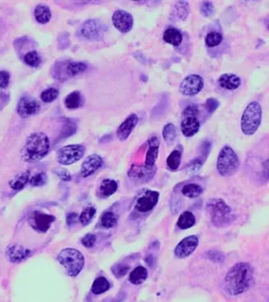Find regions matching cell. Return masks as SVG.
Here are the masks:
<instances>
[{
	"instance_id": "cell-1",
	"label": "cell",
	"mask_w": 269,
	"mask_h": 302,
	"mask_svg": "<svg viewBox=\"0 0 269 302\" xmlns=\"http://www.w3.org/2000/svg\"><path fill=\"white\" fill-rule=\"evenodd\" d=\"M253 276V268L248 263L241 262L235 264L225 277L226 291L232 296L244 293L252 285Z\"/></svg>"
},
{
	"instance_id": "cell-2",
	"label": "cell",
	"mask_w": 269,
	"mask_h": 302,
	"mask_svg": "<svg viewBox=\"0 0 269 302\" xmlns=\"http://www.w3.org/2000/svg\"><path fill=\"white\" fill-rule=\"evenodd\" d=\"M50 139L42 132H36L29 136L21 150L25 161L35 162L42 159L50 151Z\"/></svg>"
},
{
	"instance_id": "cell-3",
	"label": "cell",
	"mask_w": 269,
	"mask_h": 302,
	"mask_svg": "<svg viewBox=\"0 0 269 302\" xmlns=\"http://www.w3.org/2000/svg\"><path fill=\"white\" fill-rule=\"evenodd\" d=\"M262 121V107L258 102L248 104L241 118V129L245 135H253Z\"/></svg>"
},
{
	"instance_id": "cell-4",
	"label": "cell",
	"mask_w": 269,
	"mask_h": 302,
	"mask_svg": "<svg viewBox=\"0 0 269 302\" xmlns=\"http://www.w3.org/2000/svg\"><path fill=\"white\" fill-rule=\"evenodd\" d=\"M58 261L71 277H76L84 268L85 258L83 254L73 248H67L60 252L58 255Z\"/></svg>"
},
{
	"instance_id": "cell-5",
	"label": "cell",
	"mask_w": 269,
	"mask_h": 302,
	"mask_svg": "<svg viewBox=\"0 0 269 302\" xmlns=\"http://www.w3.org/2000/svg\"><path fill=\"white\" fill-rule=\"evenodd\" d=\"M207 211L211 221L217 227H224L233 221L230 207L221 199H214L207 204Z\"/></svg>"
},
{
	"instance_id": "cell-6",
	"label": "cell",
	"mask_w": 269,
	"mask_h": 302,
	"mask_svg": "<svg viewBox=\"0 0 269 302\" xmlns=\"http://www.w3.org/2000/svg\"><path fill=\"white\" fill-rule=\"evenodd\" d=\"M240 166L239 158L236 152L231 148L230 146H224L219 155L217 160V170L218 173L223 176H231L238 171Z\"/></svg>"
},
{
	"instance_id": "cell-7",
	"label": "cell",
	"mask_w": 269,
	"mask_h": 302,
	"mask_svg": "<svg viewBox=\"0 0 269 302\" xmlns=\"http://www.w3.org/2000/svg\"><path fill=\"white\" fill-rule=\"evenodd\" d=\"M85 154V147L80 144H72L62 147L57 153L59 163L70 166L79 161Z\"/></svg>"
},
{
	"instance_id": "cell-8",
	"label": "cell",
	"mask_w": 269,
	"mask_h": 302,
	"mask_svg": "<svg viewBox=\"0 0 269 302\" xmlns=\"http://www.w3.org/2000/svg\"><path fill=\"white\" fill-rule=\"evenodd\" d=\"M105 32H106V26L97 19H88L80 28L81 35L85 39L90 41L101 40Z\"/></svg>"
},
{
	"instance_id": "cell-9",
	"label": "cell",
	"mask_w": 269,
	"mask_h": 302,
	"mask_svg": "<svg viewBox=\"0 0 269 302\" xmlns=\"http://www.w3.org/2000/svg\"><path fill=\"white\" fill-rule=\"evenodd\" d=\"M204 87V81L199 75H190L186 77L180 85V92L184 96H197Z\"/></svg>"
},
{
	"instance_id": "cell-10",
	"label": "cell",
	"mask_w": 269,
	"mask_h": 302,
	"mask_svg": "<svg viewBox=\"0 0 269 302\" xmlns=\"http://www.w3.org/2000/svg\"><path fill=\"white\" fill-rule=\"evenodd\" d=\"M112 23L115 26L116 30L122 34L129 33L133 28V16L122 9H118L112 15Z\"/></svg>"
},
{
	"instance_id": "cell-11",
	"label": "cell",
	"mask_w": 269,
	"mask_h": 302,
	"mask_svg": "<svg viewBox=\"0 0 269 302\" xmlns=\"http://www.w3.org/2000/svg\"><path fill=\"white\" fill-rule=\"evenodd\" d=\"M198 245H199V239L197 236L192 235V236L186 237L176 247L175 255L180 259L187 258L197 249Z\"/></svg>"
},
{
	"instance_id": "cell-12",
	"label": "cell",
	"mask_w": 269,
	"mask_h": 302,
	"mask_svg": "<svg viewBox=\"0 0 269 302\" xmlns=\"http://www.w3.org/2000/svg\"><path fill=\"white\" fill-rule=\"evenodd\" d=\"M39 109L40 104L39 101L31 97H22L17 104V113L23 118L36 115Z\"/></svg>"
},
{
	"instance_id": "cell-13",
	"label": "cell",
	"mask_w": 269,
	"mask_h": 302,
	"mask_svg": "<svg viewBox=\"0 0 269 302\" xmlns=\"http://www.w3.org/2000/svg\"><path fill=\"white\" fill-rule=\"evenodd\" d=\"M159 193L155 190H148L141 198L138 199L135 209L140 213H146L154 209L158 203Z\"/></svg>"
},
{
	"instance_id": "cell-14",
	"label": "cell",
	"mask_w": 269,
	"mask_h": 302,
	"mask_svg": "<svg viewBox=\"0 0 269 302\" xmlns=\"http://www.w3.org/2000/svg\"><path fill=\"white\" fill-rule=\"evenodd\" d=\"M56 221V217L52 215H47L40 212H34L30 219L31 226L38 232L45 233Z\"/></svg>"
},
{
	"instance_id": "cell-15",
	"label": "cell",
	"mask_w": 269,
	"mask_h": 302,
	"mask_svg": "<svg viewBox=\"0 0 269 302\" xmlns=\"http://www.w3.org/2000/svg\"><path fill=\"white\" fill-rule=\"evenodd\" d=\"M104 161L103 158L98 155V154H92L89 155L83 162L81 170H80V174L82 177H88L92 175L93 173H96L99 169L102 168Z\"/></svg>"
},
{
	"instance_id": "cell-16",
	"label": "cell",
	"mask_w": 269,
	"mask_h": 302,
	"mask_svg": "<svg viewBox=\"0 0 269 302\" xmlns=\"http://www.w3.org/2000/svg\"><path fill=\"white\" fill-rule=\"evenodd\" d=\"M155 173H156L155 167L148 168L145 166L134 164L131 167L128 175L131 179H135L141 182H148L154 177Z\"/></svg>"
},
{
	"instance_id": "cell-17",
	"label": "cell",
	"mask_w": 269,
	"mask_h": 302,
	"mask_svg": "<svg viewBox=\"0 0 269 302\" xmlns=\"http://www.w3.org/2000/svg\"><path fill=\"white\" fill-rule=\"evenodd\" d=\"M138 116L136 114H130L124 122L121 123V125L118 127L117 132H116V135H117V138L120 140V141H125L129 135L132 133L133 129L135 128V126L137 125L138 123Z\"/></svg>"
},
{
	"instance_id": "cell-18",
	"label": "cell",
	"mask_w": 269,
	"mask_h": 302,
	"mask_svg": "<svg viewBox=\"0 0 269 302\" xmlns=\"http://www.w3.org/2000/svg\"><path fill=\"white\" fill-rule=\"evenodd\" d=\"M149 150L145 155V161L144 166L148 168H154L155 161L158 156V150H159V139L158 137L154 136L149 140Z\"/></svg>"
},
{
	"instance_id": "cell-19",
	"label": "cell",
	"mask_w": 269,
	"mask_h": 302,
	"mask_svg": "<svg viewBox=\"0 0 269 302\" xmlns=\"http://www.w3.org/2000/svg\"><path fill=\"white\" fill-rule=\"evenodd\" d=\"M200 121L195 117H186L181 123L182 133L186 137H192L200 130Z\"/></svg>"
},
{
	"instance_id": "cell-20",
	"label": "cell",
	"mask_w": 269,
	"mask_h": 302,
	"mask_svg": "<svg viewBox=\"0 0 269 302\" xmlns=\"http://www.w3.org/2000/svg\"><path fill=\"white\" fill-rule=\"evenodd\" d=\"M218 84L226 90H236L241 85V79L234 74H224L218 79Z\"/></svg>"
},
{
	"instance_id": "cell-21",
	"label": "cell",
	"mask_w": 269,
	"mask_h": 302,
	"mask_svg": "<svg viewBox=\"0 0 269 302\" xmlns=\"http://www.w3.org/2000/svg\"><path fill=\"white\" fill-rule=\"evenodd\" d=\"M6 254L11 262H20L30 256L31 251L21 246H10L6 251Z\"/></svg>"
},
{
	"instance_id": "cell-22",
	"label": "cell",
	"mask_w": 269,
	"mask_h": 302,
	"mask_svg": "<svg viewBox=\"0 0 269 302\" xmlns=\"http://www.w3.org/2000/svg\"><path fill=\"white\" fill-rule=\"evenodd\" d=\"M163 41L174 46H179L183 43V35L176 28H168L163 33Z\"/></svg>"
},
{
	"instance_id": "cell-23",
	"label": "cell",
	"mask_w": 269,
	"mask_h": 302,
	"mask_svg": "<svg viewBox=\"0 0 269 302\" xmlns=\"http://www.w3.org/2000/svg\"><path fill=\"white\" fill-rule=\"evenodd\" d=\"M118 189V183L114 179H104L99 187V194L102 198H109Z\"/></svg>"
},
{
	"instance_id": "cell-24",
	"label": "cell",
	"mask_w": 269,
	"mask_h": 302,
	"mask_svg": "<svg viewBox=\"0 0 269 302\" xmlns=\"http://www.w3.org/2000/svg\"><path fill=\"white\" fill-rule=\"evenodd\" d=\"M146 278H148L146 268H144L142 266H138L134 270H132V272L129 276V281L134 285H139V284L143 283Z\"/></svg>"
},
{
	"instance_id": "cell-25",
	"label": "cell",
	"mask_w": 269,
	"mask_h": 302,
	"mask_svg": "<svg viewBox=\"0 0 269 302\" xmlns=\"http://www.w3.org/2000/svg\"><path fill=\"white\" fill-rule=\"evenodd\" d=\"M35 17L39 23H42V24L47 23L52 18L51 9L46 5L39 4L35 9Z\"/></svg>"
},
{
	"instance_id": "cell-26",
	"label": "cell",
	"mask_w": 269,
	"mask_h": 302,
	"mask_svg": "<svg viewBox=\"0 0 269 302\" xmlns=\"http://www.w3.org/2000/svg\"><path fill=\"white\" fill-rule=\"evenodd\" d=\"M109 288H110L109 281L105 277H98L92 284L91 290L94 294L99 295V294H102V293L108 291Z\"/></svg>"
},
{
	"instance_id": "cell-27",
	"label": "cell",
	"mask_w": 269,
	"mask_h": 302,
	"mask_svg": "<svg viewBox=\"0 0 269 302\" xmlns=\"http://www.w3.org/2000/svg\"><path fill=\"white\" fill-rule=\"evenodd\" d=\"M30 181V171L21 173L10 181V187L14 190H21Z\"/></svg>"
},
{
	"instance_id": "cell-28",
	"label": "cell",
	"mask_w": 269,
	"mask_h": 302,
	"mask_svg": "<svg viewBox=\"0 0 269 302\" xmlns=\"http://www.w3.org/2000/svg\"><path fill=\"white\" fill-rule=\"evenodd\" d=\"M203 191H204L203 187L195 183L186 184L182 188V194L189 199H195V198L200 197L203 194Z\"/></svg>"
},
{
	"instance_id": "cell-29",
	"label": "cell",
	"mask_w": 269,
	"mask_h": 302,
	"mask_svg": "<svg viewBox=\"0 0 269 302\" xmlns=\"http://www.w3.org/2000/svg\"><path fill=\"white\" fill-rule=\"evenodd\" d=\"M195 224V217L191 212H184L178 219V227L182 230H187L192 228Z\"/></svg>"
},
{
	"instance_id": "cell-30",
	"label": "cell",
	"mask_w": 269,
	"mask_h": 302,
	"mask_svg": "<svg viewBox=\"0 0 269 302\" xmlns=\"http://www.w3.org/2000/svg\"><path fill=\"white\" fill-rule=\"evenodd\" d=\"M181 161H182V150L176 149L168 155L166 159V164L170 171H177L181 164Z\"/></svg>"
},
{
	"instance_id": "cell-31",
	"label": "cell",
	"mask_w": 269,
	"mask_h": 302,
	"mask_svg": "<svg viewBox=\"0 0 269 302\" xmlns=\"http://www.w3.org/2000/svg\"><path fill=\"white\" fill-rule=\"evenodd\" d=\"M81 103H82V97L80 92L78 91L72 92L65 99V106L71 110L79 108L81 106Z\"/></svg>"
},
{
	"instance_id": "cell-32",
	"label": "cell",
	"mask_w": 269,
	"mask_h": 302,
	"mask_svg": "<svg viewBox=\"0 0 269 302\" xmlns=\"http://www.w3.org/2000/svg\"><path fill=\"white\" fill-rule=\"evenodd\" d=\"M162 136L167 145H170L177 138V128L173 123H167L162 129Z\"/></svg>"
},
{
	"instance_id": "cell-33",
	"label": "cell",
	"mask_w": 269,
	"mask_h": 302,
	"mask_svg": "<svg viewBox=\"0 0 269 302\" xmlns=\"http://www.w3.org/2000/svg\"><path fill=\"white\" fill-rule=\"evenodd\" d=\"M175 13L181 20H185L190 13L189 3L186 1H179L175 6Z\"/></svg>"
},
{
	"instance_id": "cell-34",
	"label": "cell",
	"mask_w": 269,
	"mask_h": 302,
	"mask_svg": "<svg viewBox=\"0 0 269 302\" xmlns=\"http://www.w3.org/2000/svg\"><path fill=\"white\" fill-rule=\"evenodd\" d=\"M95 215H96V209L94 207H88L81 213V215L79 216L80 223L83 226H87L92 222Z\"/></svg>"
},
{
	"instance_id": "cell-35",
	"label": "cell",
	"mask_w": 269,
	"mask_h": 302,
	"mask_svg": "<svg viewBox=\"0 0 269 302\" xmlns=\"http://www.w3.org/2000/svg\"><path fill=\"white\" fill-rule=\"evenodd\" d=\"M87 65L82 62H72L67 67V72L70 76H76L87 70Z\"/></svg>"
},
{
	"instance_id": "cell-36",
	"label": "cell",
	"mask_w": 269,
	"mask_h": 302,
	"mask_svg": "<svg viewBox=\"0 0 269 302\" xmlns=\"http://www.w3.org/2000/svg\"><path fill=\"white\" fill-rule=\"evenodd\" d=\"M205 42H206L207 46H209V47H214V46L219 45L220 43L223 42V37H222L221 34L217 33V32H211V33H209V34L206 36Z\"/></svg>"
},
{
	"instance_id": "cell-37",
	"label": "cell",
	"mask_w": 269,
	"mask_h": 302,
	"mask_svg": "<svg viewBox=\"0 0 269 302\" xmlns=\"http://www.w3.org/2000/svg\"><path fill=\"white\" fill-rule=\"evenodd\" d=\"M25 63L33 68H38L40 64V57H39L38 51L33 50V51H29L25 58H23Z\"/></svg>"
},
{
	"instance_id": "cell-38",
	"label": "cell",
	"mask_w": 269,
	"mask_h": 302,
	"mask_svg": "<svg viewBox=\"0 0 269 302\" xmlns=\"http://www.w3.org/2000/svg\"><path fill=\"white\" fill-rule=\"evenodd\" d=\"M117 217L113 212H105L101 217V225L105 229H111L116 225Z\"/></svg>"
},
{
	"instance_id": "cell-39",
	"label": "cell",
	"mask_w": 269,
	"mask_h": 302,
	"mask_svg": "<svg viewBox=\"0 0 269 302\" xmlns=\"http://www.w3.org/2000/svg\"><path fill=\"white\" fill-rule=\"evenodd\" d=\"M59 96V90L56 88H48L46 90H44L41 95H40V99L41 101H43L44 103H51L53 101H55Z\"/></svg>"
},
{
	"instance_id": "cell-40",
	"label": "cell",
	"mask_w": 269,
	"mask_h": 302,
	"mask_svg": "<svg viewBox=\"0 0 269 302\" xmlns=\"http://www.w3.org/2000/svg\"><path fill=\"white\" fill-rule=\"evenodd\" d=\"M200 11H201L202 15H204L206 17H209V16H212L215 13L216 9H215V6H214V4L212 2L205 1V2L202 3Z\"/></svg>"
},
{
	"instance_id": "cell-41",
	"label": "cell",
	"mask_w": 269,
	"mask_h": 302,
	"mask_svg": "<svg viewBox=\"0 0 269 302\" xmlns=\"http://www.w3.org/2000/svg\"><path fill=\"white\" fill-rule=\"evenodd\" d=\"M46 180H47V177L44 173H37L32 178H30V182L33 186H41L45 184Z\"/></svg>"
},
{
	"instance_id": "cell-42",
	"label": "cell",
	"mask_w": 269,
	"mask_h": 302,
	"mask_svg": "<svg viewBox=\"0 0 269 302\" xmlns=\"http://www.w3.org/2000/svg\"><path fill=\"white\" fill-rule=\"evenodd\" d=\"M203 166V160L201 158H195L193 159L192 162L189 164V167L187 168L188 173L190 174H197L200 172V170L202 169Z\"/></svg>"
},
{
	"instance_id": "cell-43",
	"label": "cell",
	"mask_w": 269,
	"mask_h": 302,
	"mask_svg": "<svg viewBox=\"0 0 269 302\" xmlns=\"http://www.w3.org/2000/svg\"><path fill=\"white\" fill-rule=\"evenodd\" d=\"M205 106H206V109H207V111L209 112V114H213V113L217 110V108L220 106V103H219V101H218L217 99H215V98H209V99L206 101Z\"/></svg>"
},
{
	"instance_id": "cell-44",
	"label": "cell",
	"mask_w": 269,
	"mask_h": 302,
	"mask_svg": "<svg viewBox=\"0 0 269 302\" xmlns=\"http://www.w3.org/2000/svg\"><path fill=\"white\" fill-rule=\"evenodd\" d=\"M96 243V236L94 234H87L82 239V244L86 248H92Z\"/></svg>"
},
{
	"instance_id": "cell-45",
	"label": "cell",
	"mask_w": 269,
	"mask_h": 302,
	"mask_svg": "<svg viewBox=\"0 0 269 302\" xmlns=\"http://www.w3.org/2000/svg\"><path fill=\"white\" fill-rule=\"evenodd\" d=\"M199 113V108L197 105H189L185 108L184 112H183V116L186 118V117H197Z\"/></svg>"
},
{
	"instance_id": "cell-46",
	"label": "cell",
	"mask_w": 269,
	"mask_h": 302,
	"mask_svg": "<svg viewBox=\"0 0 269 302\" xmlns=\"http://www.w3.org/2000/svg\"><path fill=\"white\" fill-rule=\"evenodd\" d=\"M128 269H129L128 266L123 265V264H118L113 268V274L115 275L116 277H122L127 273Z\"/></svg>"
},
{
	"instance_id": "cell-47",
	"label": "cell",
	"mask_w": 269,
	"mask_h": 302,
	"mask_svg": "<svg viewBox=\"0 0 269 302\" xmlns=\"http://www.w3.org/2000/svg\"><path fill=\"white\" fill-rule=\"evenodd\" d=\"M55 173L63 180V181H71L72 179V175L71 173H69L67 170L64 169H60V170H56Z\"/></svg>"
},
{
	"instance_id": "cell-48",
	"label": "cell",
	"mask_w": 269,
	"mask_h": 302,
	"mask_svg": "<svg viewBox=\"0 0 269 302\" xmlns=\"http://www.w3.org/2000/svg\"><path fill=\"white\" fill-rule=\"evenodd\" d=\"M10 81V75L8 72L0 71V88H6Z\"/></svg>"
},
{
	"instance_id": "cell-49",
	"label": "cell",
	"mask_w": 269,
	"mask_h": 302,
	"mask_svg": "<svg viewBox=\"0 0 269 302\" xmlns=\"http://www.w3.org/2000/svg\"><path fill=\"white\" fill-rule=\"evenodd\" d=\"M78 215L76 213H70L67 216V224L69 226H72L76 221H77Z\"/></svg>"
}]
</instances>
